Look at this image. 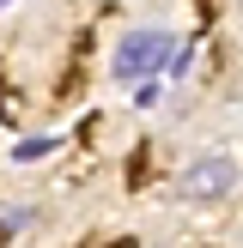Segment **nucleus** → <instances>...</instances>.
<instances>
[{"label":"nucleus","instance_id":"nucleus-4","mask_svg":"<svg viewBox=\"0 0 243 248\" xmlns=\"http://www.w3.org/2000/svg\"><path fill=\"white\" fill-rule=\"evenodd\" d=\"M0 248H6V230H0Z\"/></svg>","mask_w":243,"mask_h":248},{"label":"nucleus","instance_id":"nucleus-2","mask_svg":"<svg viewBox=\"0 0 243 248\" xmlns=\"http://www.w3.org/2000/svg\"><path fill=\"white\" fill-rule=\"evenodd\" d=\"M231 188H237V164H231L225 152L194 157V164L176 176V194H182V200H225Z\"/></svg>","mask_w":243,"mask_h":248},{"label":"nucleus","instance_id":"nucleus-1","mask_svg":"<svg viewBox=\"0 0 243 248\" xmlns=\"http://www.w3.org/2000/svg\"><path fill=\"white\" fill-rule=\"evenodd\" d=\"M176 36L170 31H134V36H122L116 43V79H152L158 67H176Z\"/></svg>","mask_w":243,"mask_h":248},{"label":"nucleus","instance_id":"nucleus-5","mask_svg":"<svg viewBox=\"0 0 243 248\" xmlns=\"http://www.w3.org/2000/svg\"><path fill=\"white\" fill-rule=\"evenodd\" d=\"M0 6H6V0H0Z\"/></svg>","mask_w":243,"mask_h":248},{"label":"nucleus","instance_id":"nucleus-3","mask_svg":"<svg viewBox=\"0 0 243 248\" xmlns=\"http://www.w3.org/2000/svg\"><path fill=\"white\" fill-rule=\"evenodd\" d=\"M36 218H43V212H36V206H12V212L0 218V230H6V236H12V230H31Z\"/></svg>","mask_w":243,"mask_h":248}]
</instances>
